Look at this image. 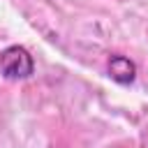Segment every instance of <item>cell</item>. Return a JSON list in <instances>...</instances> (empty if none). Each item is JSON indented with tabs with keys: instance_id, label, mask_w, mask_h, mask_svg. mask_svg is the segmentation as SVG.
Masks as SVG:
<instances>
[{
	"instance_id": "cell-1",
	"label": "cell",
	"mask_w": 148,
	"mask_h": 148,
	"mask_svg": "<svg viewBox=\"0 0 148 148\" xmlns=\"http://www.w3.org/2000/svg\"><path fill=\"white\" fill-rule=\"evenodd\" d=\"M35 72V60L28 53V49L23 46H7L0 53V74L5 79L18 81V79H28Z\"/></svg>"
},
{
	"instance_id": "cell-2",
	"label": "cell",
	"mask_w": 148,
	"mask_h": 148,
	"mask_svg": "<svg viewBox=\"0 0 148 148\" xmlns=\"http://www.w3.org/2000/svg\"><path fill=\"white\" fill-rule=\"evenodd\" d=\"M109 76L116 83L127 86L136 76V65L130 58H125V56H111V60H109Z\"/></svg>"
}]
</instances>
